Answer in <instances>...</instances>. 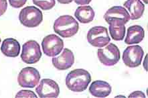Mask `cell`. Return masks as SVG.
Instances as JSON below:
<instances>
[{
    "label": "cell",
    "instance_id": "4fadbf2b",
    "mask_svg": "<svg viewBox=\"0 0 148 98\" xmlns=\"http://www.w3.org/2000/svg\"><path fill=\"white\" fill-rule=\"evenodd\" d=\"M111 86L104 81H95L90 85L89 92L92 96L96 97H106L111 92Z\"/></svg>",
    "mask_w": 148,
    "mask_h": 98
},
{
    "label": "cell",
    "instance_id": "ac0fdd59",
    "mask_svg": "<svg viewBox=\"0 0 148 98\" xmlns=\"http://www.w3.org/2000/svg\"><path fill=\"white\" fill-rule=\"evenodd\" d=\"M109 33L112 38L116 41L123 40L125 35V27L123 26H113L109 25Z\"/></svg>",
    "mask_w": 148,
    "mask_h": 98
},
{
    "label": "cell",
    "instance_id": "ba28073f",
    "mask_svg": "<svg viewBox=\"0 0 148 98\" xmlns=\"http://www.w3.org/2000/svg\"><path fill=\"white\" fill-rule=\"evenodd\" d=\"M43 52L46 56L54 57L64 48V42L55 35H50L44 38L42 42Z\"/></svg>",
    "mask_w": 148,
    "mask_h": 98
},
{
    "label": "cell",
    "instance_id": "7402d4cb",
    "mask_svg": "<svg viewBox=\"0 0 148 98\" xmlns=\"http://www.w3.org/2000/svg\"><path fill=\"white\" fill-rule=\"evenodd\" d=\"M8 8L7 0H0V16L5 14Z\"/></svg>",
    "mask_w": 148,
    "mask_h": 98
},
{
    "label": "cell",
    "instance_id": "8fae6325",
    "mask_svg": "<svg viewBox=\"0 0 148 98\" xmlns=\"http://www.w3.org/2000/svg\"><path fill=\"white\" fill-rule=\"evenodd\" d=\"M36 91L40 97H57L60 93L58 85L54 81L50 79H44L36 88Z\"/></svg>",
    "mask_w": 148,
    "mask_h": 98
},
{
    "label": "cell",
    "instance_id": "277c9868",
    "mask_svg": "<svg viewBox=\"0 0 148 98\" xmlns=\"http://www.w3.org/2000/svg\"><path fill=\"white\" fill-rule=\"evenodd\" d=\"M109 25L123 26L130 20L129 12L122 6H113L107 10L104 16Z\"/></svg>",
    "mask_w": 148,
    "mask_h": 98
},
{
    "label": "cell",
    "instance_id": "5bb4252c",
    "mask_svg": "<svg viewBox=\"0 0 148 98\" xmlns=\"http://www.w3.org/2000/svg\"><path fill=\"white\" fill-rule=\"evenodd\" d=\"M1 51L5 56L14 58L20 54V44L13 38H6L2 42Z\"/></svg>",
    "mask_w": 148,
    "mask_h": 98
},
{
    "label": "cell",
    "instance_id": "603a6c76",
    "mask_svg": "<svg viewBox=\"0 0 148 98\" xmlns=\"http://www.w3.org/2000/svg\"><path fill=\"white\" fill-rule=\"evenodd\" d=\"M129 97H130V98H132V97H143V98H145L146 97H145V95L142 92V91H134V92L131 93V94L129 95Z\"/></svg>",
    "mask_w": 148,
    "mask_h": 98
},
{
    "label": "cell",
    "instance_id": "2e32d148",
    "mask_svg": "<svg viewBox=\"0 0 148 98\" xmlns=\"http://www.w3.org/2000/svg\"><path fill=\"white\" fill-rule=\"evenodd\" d=\"M145 37V31L140 26H132L129 27L125 39L127 44H138L142 41Z\"/></svg>",
    "mask_w": 148,
    "mask_h": 98
},
{
    "label": "cell",
    "instance_id": "d6986e66",
    "mask_svg": "<svg viewBox=\"0 0 148 98\" xmlns=\"http://www.w3.org/2000/svg\"><path fill=\"white\" fill-rule=\"evenodd\" d=\"M33 3L43 10H51L56 4L55 0H33Z\"/></svg>",
    "mask_w": 148,
    "mask_h": 98
},
{
    "label": "cell",
    "instance_id": "7a4b0ae2",
    "mask_svg": "<svg viewBox=\"0 0 148 98\" xmlns=\"http://www.w3.org/2000/svg\"><path fill=\"white\" fill-rule=\"evenodd\" d=\"M53 28L55 32L61 37L70 38L78 32L79 25L73 16L64 15L55 20Z\"/></svg>",
    "mask_w": 148,
    "mask_h": 98
},
{
    "label": "cell",
    "instance_id": "7c38bea8",
    "mask_svg": "<svg viewBox=\"0 0 148 98\" xmlns=\"http://www.w3.org/2000/svg\"><path fill=\"white\" fill-rule=\"evenodd\" d=\"M52 64L58 70H66L71 68L75 63V56L73 52L69 48H64L60 56L53 57Z\"/></svg>",
    "mask_w": 148,
    "mask_h": 98
},
{
    "label": "cell",
    "instance_id": "52a82bcc",
    "mask_svg": "<svg viewBox=\"0 0 148 98\" xmlns=\"http://www.w3.org/2000/svg\"><path fill=\"white\" fill-rule=\"evenodd\" d=\"M42 57V52L39 44L35 40H29L22 46L21 59L27 64H35Z\"/></svg>",
    "mask_w": 148,
    "mask_h": 98
},
{
    "label": "cell",
    "instance_id": "30bf717a",
    "mask_svg": "<svg viewBox=\"0 0 148 98\" xmlns=\"http://www.w3.org/2000/svg\"><path fill=\"white\" fill-rule=\"evenodd\" d=\"M144 55L142 48L139 45L128 46L123 54V61L127 67L135 68L141 65Z\"/></svg>",
    "mask_w": 148,
    "mask_h": 98
},
{
    "label": "cell",
    "instance_id": "4316f807",
    "mask_svg": "<svg viewBox=\"0 0 148 98\" xmlns=\"http://www.w3.org/2000/svg\"><path fill=\"white\" fill-rule=\"evenodd\" d=\"M0 43H1V38H0Z\"/></svg>",
    "mask_w": 148,
    "mask_h": 98
},
{
    "label": "cell",
    "instance_id": "ffe728a7",
    "mask_svg": "<svg viewBox=\"0 0 148 98\" xmlns=\"http://www.w3.org/2000/svg\"><path fill=\"white\" fill-rule=\"evenodd\" d=\"M16 98L19 97H34L36 98L37 96L33 91L29 90H22L20 91L16 95Z\"/></svg>",
    "mask_w": 148,
    "mask_h": 98
},
{
    "label": "cell",
    "instance_id": "8992f818",
    "mask_svg": "<svg viewBox=\"0 0 148 98\" xmlns=\"http://www.w3.org/2000/svg\"><path fill=\"white\" fill-rule=\"evenodd\" d=\"M87 40L92 46L102 48L109 43L111 38L108 34L107 28L103 26H95L88 30Z\"/></svg>",
    "mask_w": 148,
    "mask_h": 98
},
{
    "label": "cell",
    "instance_id": "6da1fadb",
    "mask_svg": "<svg viewBox=\"0 0 148 98\" xmlns=\"http://www.w3.org/2000/svg\"><path fill=\"white\" fill-rule=\"evenodd\" d=\"M91 81V75L86 70L77 69L68 73L66 86L74 92H82L86 90Z\"/></svg>",
    "mask_w": 148,
    "mask_h": 98
},
{
    "label": "cell",
    "instance_id": "5b68a950",
    "mask_svg": "<svg viewBox=\"0 0 148 98\" xmlns=\"http://www.w3.org/2000/svg\"><path fill=\"white\" fill-rule=\"evenodd\" d=\"M99 60L105 66H113L119 61L120 51L115 44L110 43L104 48H99L97 51Z\"/></svg>",
    "mask_w": 148,
    "mask_h": 98
},
{
    "label": "cell",
    "instance_id": "9c48e42d",
    "mask_svg": "<svg viewBox=\"0 0 148 98\" xmlns=\"http://www.w3.org/2000/svg\"><path fill=\"white\" fill-rule=\"evenodd\" d=\"M40 79L38 71L34 67H25L20 72L18 76V84L26 88H34Z\"/></svg>",
    "mask_w": 148,
    "mask_h": 98
},
{
    "label": "cell",
    "instance_id": "3957f363",
    "mask_svg": "<svg viewBox=\"0 0 148 98\" xmlns=\"http://www.w3.org/2000/svg\"><path fill=\"white\" fill-rule=\"evenodd\" d=\"M21 24L27 28L37 27L43 20L42 12L35 6H27L19 14Z\"/></svg>",
    "mask_w": 148,
    "mask_h": 98
},
{
    "label": "cell",
    "instance_id": "484cf974",
    "mask_svg": "<svg viewBox=\"0 0 148 98\" xmlns=\"http://www.w3.org/2000/svg\"><path fill=\"white\" fill-rule=\"evenodd\" d=\"M143 1H144V3H145V4H147L148 3V1H147V0H143Z\"/></svg>",
    "mask_w": 148,
    "mask_h": 98
},
{
    "label": "cell",
    "instance_id": "d4e9b609",
    "mask_svg": "<svg viewBox=\"0 0 148 98\" xmlns=\"http://www.w3.org/2000/svg\"><path fill=\"white\" fill-rule=\"evenodd\" d=\"M57 1L61 4H69L75 1V0H57Z\"/></svg>",
    "mask_w": 148,
    "mask_h": 98
},
{
    "label": "cell",
    "instance_id": "44dd1931",
    "mask_svg": "<svg viewBox=\"0 0 148 98\" xmlns=\"http://www.w3.org/2000/svg\"><path fill=\"white\" fill-rule=\"evenodd\" d=\"M27 0H9L12 7L14 8H20L26 4Z\"/></svg>",
    "mask_w": 148,
    "mask_h": 98
},
{
    "label": "cell",
    "instance_id": "cb8c5ba5",
    "mask_svg": "<svg viewBox=\"0 0 148 98\" xmlns=\"http://www.w3.org/2000/svg\"><path fill=\"white\" fill-rule=\"evenodd\" d=\"M92 0H75V3L77 4V5H81V6H83V5H87Z\"/></svg>",
    "mask_w": 148,
    "mask_h": 98
},
{
    "label": "cell",
    "instance_id": "e0dca14e",
    "mask_svg": "<svg viewBox=\"0 0 148 98\" xmlns=\"http://www.w3.org/2000/svg\"><path fill=\"white\" fill-rule=\"evenodd\" d=\"M95 11L90 6H83L77 8L75 12V16L82 24H88L93 20Z\"/></svg>",
    "mask_w": 148,
    "mask_h": 98
},
{
    "label": "cell",
    "instance_id": "9a60e30c",
    "mask_svg": "<svg viewBox=\"0 0 148 98\" xmlns=\"http://www.w3.org/2000/svg\"><path fill=\"white\" fill-rule=\"evenodd\" d=\"M123 6L128 10L130 19L133 20L140 18L145 10L144 4L140 0H127Z\"/></svg>",
    "mask_w": 148,
    "mask_h": 98
}]
</instances>
